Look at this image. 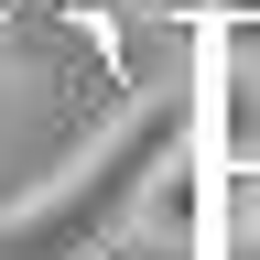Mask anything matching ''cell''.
Wrapping results in <instances>:
<instances>
[{"label":"cell","mask_w":260,"mask_h":260,"mask_svg":"<svg viewBox=\"0 0 260 260\" xmlns=\"http://www.w3.org/2000/svg\"><path fill=\"white\" fill-rule=\"evenodd\" d=\"M184 109H195V152L206 162H260V0L195 11Z\"/></svg>","instance_id":"6da1fadb"},{"label":"cell","mask_w":260,"mask_h":260,"mask_svg":"<svg viewBox=\"0 0 260 260\" xmlns=\"http://www.w3.org/2000/svg\"><path fill=\"white\" fill-rule=\"evenodd\" d=\"M184 260H260V162H206Z\"/></svg>","instance_id":"7a4b0ae2"}]
</instances>
